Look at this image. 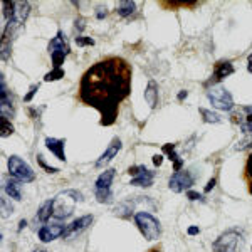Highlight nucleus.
<instances>
[{
  "instance_id": "obj_16",
  "label": "nucleus",
  "mask_w": 252,
  "mask_h": 252,
  "mask_svg": "<svg viewBox=\"0 0 252 252\" xmlns=\"http://www.w3.org/2000/svg\"><path fill=\"white\" fill-rule=\"evenodd\" d=\"M64 146H66V140H59V138H46V148L51 153H54L56 158L61 161H66V152H64Z\"/></svg>"
},
{
  "instance_id": "obj_42",
  "label": "nucleus",
  "mask_w": 252,
  "mask_h": 252,
  "mask_svg": "<svg viewBox=\"0 0 252 252\" xmlns=\"http://www.w3.org/2000/svg\"><path fill=\"white\" fill-rule=\"evenodd\" d=\"M34 252H47V251H44V249H37V251H34Z\"/></svg>"
},
{
  "instance_id": "obj_21",
  "label": "nucleus",
  "mask_w": 252,
  "mask_h": 252,
  "mask_svg": "<svg viewBox=\"0 0 252 252\" xmlns=\"http://www.w3.org/2000/svg\"><path fill=\"white\" fill-rule=\"evenodd\" d=\"M135 10H136V3L131 2V0H123L116 7V12L120 17H129L131 14H135Z\"/></svg>"
},
{
  "instance_id": "obj_17",
  "label": "nucleus",
  "mask_w": 252,
  "mask_h": 252,
  "mask_svg": "<svg viewBox=\"0 0 252 252\" xmlns=\"http://www.w3.org/2000/svg\"><path fill=\"white\" fill-rule=\"evenodd\" d=\"M163 153H166L170 158V161H173V172H180L182 166H184V158H180V155L177 153V145H172V143H166L163 145Z\"/></svg>"
},
{
  "instance_id": "obj_27",
  "label": "nucleus",
  "mask_w": 252,
  "mask_h": 252,
  "mask_svg": "<svg viewBox=\"0 0 252 252\" xmlns=\"http://www.w3.org/2000/svg\"><path fill=\"white\" fill-rule=\"evenodd\" d=\"M241 129H242V133H246V135H252V115L246 116V120L241 123Z\"/></svg>"
},
{
  "instance_id": "obj_25",
  "label": "nucleus",
  "mask_w": 252,
  "mask_h": 252,
  "mask_svg": "<svg viewBox=\"0 0 252 252\" xmlns=\"http://www.w3.org/2000/svg\"><path fill=\"white\" fill-rule=\"evenodd\" d=\"M0 123H2V133H0V136H2V138H7V136L14 135V126H12L9 118L2 116V118H0Z\"/></svg>"
},
{
  "instance_id": "obj_11",
  "label": "nucleus",
  "mask_w": 252,
  "mask_h": 252,
  "mask_svg": "<svg viewBox=\"0 0 252 252\" xmlns=\"http://www.w3.org/2000/svg\"><path fill=\"white\" fill-rule=\"evenodd\" d=\"M232 74H234V64L230 63V61H219L214 66V72H212V76H210V79L205 81V88L217 86L219 83H222L223 79Z\"/></svg>"
},
{
  "instance_id": "obj_41",
  "label": "nucleus",
  "mask_w": 252,
  "mask_h": 252,
  "mask_svg": "<svg viewBox=\"0 0 252 252\" xmlns=\"http://www.w3.org/2000/svg\"><path fill=\"white\" fill-rule=\"evenodd\" d=\"M148 252H161L160 249H152V251H148Z\"/></svg>"
},
{
  "instance_id": "obj_29",
  "label": "nucleus",
  "mask_w": 252,
  "mask_h": 252,
  "mask_svg": "<svg viewBox=\"0 0 252 252\" xmlns=\"http://www.w3.org/2000/svg\"><path fill=\"white\" fill-rule=\"evenodd\" d=\"M74 40H76V44H78L79 47H84V46H94V39L84 37V35H78V37H76Z\"/></svg>"
},
{
  "instance_id": "obj_7",
  "label": "nucleus",
  "mask_w": 252,
  "mask_h": 252,
  "mask_svg": "<svg viewBox=\"0 0 252 252\" xmlns=\"http://www.w3.org/2000/svg\"><path fill=\"white\" fill-rule=\"evenodd\" d=\"M9 173L14 180L20 182V184H31V182L35 180V172L31 168L29 163L22 160L17 155L9 157Z\"/></svg>"
},
{
  "instance_id": "obj_6",
  "label": "nucleus",
  "mask_w": 252,
  "mask_h": 252,
  "mask_svg": "<svg viewBox=\"0 0 252 252\" xmlns=\"http://www.w3.org/2000/svg\"><path fill=\"white\" fill-rule=\"evenodd\" d=\"M47 49H49V54H51L52 64H54V69H59L61 64H64V59L71 52V47H69V42L63 31H58L56 37H52L51 42H49Z\"/></svg>"
},
{
  "instance_id": "obj_8",
  "label": "nucleus",
  "mask_w": 252,
  "mask_h": 252,
  "mask_svg": "<svg viewBox=\"0 0 252 252\" xmlns=\"http://www.w3.org/2000/svg\"><path fill=\"white\" fill-rule=\"evenodd\" d=\"M210 104L220 111H232L234 109V97L223 86H214L207 91Z\"/></svg>"
},
{
  "instance_id": "obj_19",
  "label": "nucleus",
  "mask_w": 252,
  "mask_h": 252,
  "mask_svg": "<svg viewBox=\"0 0 252 252\" xmlns=\"http://www.w3.org/2000/svg\"><path fill=\"white\" fill-rule=\"evenodd\" d=\"M20 182L17 180H9L3 184V192L9 195L10 198H14V200H22V192H20Z\"/></svg>"
},
{
  "instance_id": "obj_24",
  "label": "nucleus",
  "mask_w": 252,
  "mask_h": 252,
  "mask_svg": "<svg viewBox=\"0 0 252 252\" xmlns=\"http://www.w3.org/2000/svg\"><path fill=\"white\" fill-rule=\"evenodd\" d=\"M244 177H246V182H247V190H249V193L252 195V153L246 161V172H244Z\"/></svg>"
},
{
  "instance_id": "obj_35",
  "label": "nucleus",
  "mask_w": 252,
  "mask_h": 252,
  "mask_svg": "<svg viewBox=\"0 0 252 252\" xmlns=\"http://www.w3.org/2000/svg\"><path fill=\"white\" fill-rule=\"evenodd\" d=\"M187 234H189V235H197V234H200V229L192 225V227H189V229H187Z\"/></svg>"
},
{
  "instance_id": "obj_37",
  "label": "nucleus",
  "mask_w": 252,
  "mask_h": 252,
  "mask_svg": "<svg viewBox=\"0 0 252 252\" xmlns=\"http://www.w3.org/2000/svg\"><path fill=\"white\" fill-rule=\"evenodd\" d=\"M106 15H108V12H106V9H97V12H96V17L97 19H104V17H106Z\"/></svg>"
},
{
  "instance_id": "obj_30",
  "label": "nucleus",
  "mask_w": 252,
  "mask_h": 252,
  "mask_svg": "<svg viewBox=\"0 0 252 252\" xmlns=\"http://www.w3.org/2000/svg\"><path fill=\"white\" fill-rule=\"evenodd\" d=\"M187 198H189V200H192V202H195V200L205 202V197H204V195L198 193V192H195V190H189V192H187Z\"/></svg>"
},
{
  "instance_id": "obj_36",
  "label": "nucleus",
  "mask_w": 252,
  "mask_h": 252,
  "mask_svg": "<svg viewBox=\"0 0 252 252\" xmlns=\"http://www.w3.org/2000/svg\"><path fill=\"white\" fill-rule=\"evenodd\" d=\"M161 163H163V157H161V155H155V157H153V165L160 166Z\"/></svg>"
},
{
  "instance_id": "obj_22",
  "label": "nucleus",
  "mask_w": 252,
  "mask_h": 252,
  "mask_svg": "<svg viewBox=\"0 0 252 252\" xmlns=\"http://www.w3.org/2000/svg\"><path fill=\"white\" fill-rule=\"evenodd\" d=\"M198 111H200V115L204 116L205 123H214V125L222 123V118L219 116L217 113H212V111H209V109H204V108H200Z\"/></svg>"
},
{
  "instance_id": "obj_13",
  "label": "nucleus",
  "mask_w": 252,
  "mask_h": 252,
  "mask_svg": "<svg viewBox=\"0 0 252 252\" xmlns=\"http://www.w3.org/2000/svg\"><path fill=\"white\" fill-rule=\"evenodd\" d=\"M0 113L5 118H12L14 116V103H12V94L7 89L5 79H3V74L0 78Z\"/></svg>"
},
{
  "instance_id": "obj_9",
  "label": "nucleus",
  "mask_w": 252,
  "mask_h": 252,
  "mask_svg": "<svg viewBox=\"0 0 252 252\" xmlns=\"http://www.w3.org/2000/svg\"><path fill=\"white\" fill-rule=\"evenodd\" d=\"M128 173L133 177L131 182H129V185H133V187H145V189H148V187L153 185V180H155V172L148 170L145 165L129 166Z\"/></svg>"
},
{
  "instance_id": "obj_12",
  "label": "nucleus",
  "mask_w": 252,
  "mask_h": 252,
  "mask_svg": "<svg viewBox=\"0 0 252 252\" xmlns=\"http://www.w3.org/2000/svg\"><path fill=\"white\" fill-rule=\"evenodd\" d=\"M66 227L67 225H64V223H46V225H42L39 229V241L40 242H44V244H47V242H52V241H56L58 237H63L64 232H66Z\"/></svg>"
},
{
  "instance_id": "obj_28",
  "label": "nucleus",
  "mask_w": 252,
  "mask_h": 252,
  "mask_svg": "<svg viewBox=\"0 0 252 252\" xmlns=\"http://www.w3.org/2000/svg\"><path fill=\"white\" fill-rule=\"evenodd\" d=\"M37 163L42 166L44 170H46L47 173H58L59 172V168H56V166H51V165H47L46 161H44V157L42 155H37Z\"/></svg>"
},
{
  "instance_id": "obj_2",
  "label": "nucleus",
  "mask_w": 252,
  "mask_h": 252,
  "mask_svg": "<svg viewBox=\"0 0 252 252\" xmlns=\"http://www.w3.org/2000/svg\"><path fill=\"white\" fill-rule=\"evenodd\" d=\"M54 204H52V219L58 220H66L74 212V207L78 202H83V193L78 190H64L59 195H56Z\"/></svg>"
},
{
  "instance_id": "obj_32",
  "label": "nucleus",
  "mask_w": 252,
  "mask_h": 252,
  "mask_svg": "<svg viewBox=\"0 0 252 252\" xmlns=\"http://www.w3.org/2000/svg\"><path fill=\"white\" fill-rule=\"evenodd\" d=\"M37 91H39V84H34V86H31L29 93H27V94L24 96V101H26V103H31L32 97H34V94H35Z\"/></svg>"
},
{
  "instance_id": "obj_23",
  "label": "nucleus",
  "mask_w": 252,
  "mask_h": 252,
  "mask_svg": "<svg viewBox=\"0 0 252 252\" xmlns=\"http://www.w3.org/2000/svg\"><path fill=\"white\" fill-rule=\"evenodd\" d=\"M131 209H133L131 202H123V204H120L116 207L115 214L120 215V217H123V219H128V217H131Z\"/></svg>"
},
{
  "instance_id": "obj_39",
  "label": "nucleus",
  "mask_w": 252,
  "mask_h": 252,
  "mask_svg": "<svg viewBox=\"0 0 252 252\" xmlns=\"http://www.w3.org/2000/svg\"><path fill=\"white\" fill-rule=\"evenodd\" d=\"M247 71L252 72V54H249V58H247Z\"/></svg>"
},
{
  "instance_id": "obj_1",
  "label": "nucleus",
  "mask_w": 252,
  "mask_h": 252,
  "mask_svg": "<svg viewBox=\"0 0 252 252\" xmlns=\"http://www.w3.org/2000/svg\"><path fill=\"white\" fill-rule=\"evenodd\" d=\"M131 74L128 61L113 56L93 64L81 78V103L99 111L103 126L115 125L120 104L131 94Z\"/></svg>"
},
{
  "instance_id": "obj_3",
  "label": "nucleus",
  "mask_w": 252,
  "mask_h": 252,
  "mask_svg": "<svg viewBox=\"0 0 252 252\" xmlns=\"http://www.w3.org/2000/svg\"><path fill=\"white\" fill-rule=\"evenodd\" d=\"M135 223L146 241H158L161 235V223L150 212H136Z\"/></svg>"
},
{
  "instance_id": "obj_15",
  "label": "nucleus",
  "mask_w": 252,
  "mask_h": 252,
  "mask_svg": "<svg viewBox=\"0 0 252 252\" xmlns=\"http://www.w3.org/2000/svg\"><path fill=\"white\" fill-rule=\"evenodd\" d=\"M91 223H93V215H84V217L76 219L74 222H71L66 227V232H64L63 237L69 239V237H72V235H76V234H81L83 230H86Z\"/></svg>"
},
{
  "instance_id": "obj_40",
  "label": "nucleus",
  "mask_w": 252,
  "mask_h": 252,
  "mask_svg": "<svg viewBox=\"0 0 252 252\" xmlns=\"http://www.w3.org/2000/svg\"><path fill=\"white\" fill-rule=\"evenodd\" d=\"M26 225H27V222H26V220H20V222H19V230H22Z\"/></svg>"
},
{
  "instance_id": "obj_38",
  "label": "nucleus",
  "mask_w": 252,
  "mask_h": 252,
  "mask_svg": "<svg viewBox=\"0 0 252 252\" xmlns=\"http://www.w3.org/2000/svg\"><path fill=\"white\" fill-rule=\"evenodd\" d=\"M187 96H189V91H187V89H184V91L178 93V96H177V97H178V101H184Z\"/></svg>"
},
{
  "instance_id": "obj_33",
  "label": "nucleus",
  "mask_w": 252,
  "mask_h": 252,
  "mask_svg": "<svg viewBox=\"0 0 252 252\" xmlns=\"http://www.w3.org/2000/svg\"><path fill=\"white\" fill-rule=\"evenodd\" d=\"M249 146H252V138H249V140H244V141H241V143H237L235 150H246V148H249Z\"/></svg>"
},
{
  "instance_id": "obj_18",
  "label": "nucleus",
  "mask_w": 252,
  "mask_h": 252,
  "mask_svg": "<svg viewBox=\"0 0 252 252\" xmlns=\"http://www.w3.org/2000/svg\"><path fill=\"white\" fill-rule=\"evenodd\" d=\"M145 99H146V103L150 104V108H157V104H158V84L153 79L150 81L148 86H146V89H145Z\"/></svg>"
},
{
  "instance_id": "obj_31",
  "label": "nucleus",
  "mask_w": 252,
  "mask_h": 252,
  "mask_svg": "<svg viewBox=\"0 0 252 252\" xmlns=\"http://www.w3.org/2000/svg\"><path fill=\"white\" fill-rule=\"evenodd\" d=\"M12 210H14V207L9 205V202H7V198H2V217L5 219L7 215L12 214Z\"/></svg>"
},
{
  "instance_id": "obj_26",
  "label": "nucleus",
  "mask_w": 252,
  "mask_h": 252,
  "mask_svg": "<svg viewBox=\"0 0 252 252\" xmlns=\"http://www.w3.org/2000/svg\"><path fill=\"white\" fill-rule=\"evenodd\" d=\"M64 76H66V72H64V69H63V67H59V69H52L51 72H47V74L44 76V81H46V83H52V81H59V79H63Z\"/></svg>"
},
{
  "instance_id": "obj_10",
  "label": "nucleus",
  "mask_w": 252,
  "mask_h": 252,
  "mask_svg": "<svg viewBox=\"0 0 252 252\" xmlns=\"http://www.w3.org/2000/svg\"><path fill=\"white\" fill-rule=\"evenodd\" d=\"M195 178L193 175L187 170H180V172H175L168 180V189L175 193H182V192H189L192 189Z\"/></svg>"
},
{
  "instance_id": "obj_4",
  "label": "nucleus",
  "mask_w": 252,
  "mask_h": 252,
  "mask_svg": "<svg viewBox=\"0 0 252 252\" xmlns=\"http://www.w3.org/2000/svg\"><path fill=\"white\" fill-rule=\"evenodd\" d=\"M244 246V237L237 229H229L212 244L214 252H239Z\"/></svg>"
},
{
  "instance_id": "obj_34",
  "label": "nucleus",
  "mask_w": 252,
  "mask_h": 252,
  "mask_svg": "<svg viewBox=\"0 0 252 252\" xmlns=\"http://www.w3.org/2000/svg\"><path fill=\"white\" fill-rule=\"evenodd\" d=\"M215 182H217V180H215V178H210L209 184H207V185H205V189H204V192H205V193H209L210 190L214 189V187H215Z\"/></svg>"
},
{
  "instance_id": "obj_20",
  "label": "nucleus",
  "mask_w": 252,
  "mask_h": 252,
  "mask_svg": "<svg viewBox=\"0 0 252 252\" xmlns=\"http://www.w3.org/2000/svg\"><path fill=\"white\" fill-rule=\"evenodd\" d=\"M52 204H54V200H52V198H51V200L44 202V204L39 207L37 215H35V219H37L39 222L47 223V222L52 219Z\"/></svg>"
},
{
  "instance_id": "obj_5",
  "label": "nucleus",
  "mask_w": 252,
  "mask_h": 252,
  "mask_svg": "<svg viewBox=\"0 0 252 252\" xmlns=\"http://www.w3.org/2000/svg\"><path fill=\"white\" fill-rule=\"evenodd\" d=\"M115 175H116L115 168H108L97 177V180L94 184V195L99 204H111L113 202L111 184H113V180H115Z\"/></svg>"
},
{
  "instance_id": "obj_14",
  "label": "nucleus",
  "mask_w": 252,
  "mask_h": 252,
  "mask_svg": "<svg viewBox=\"0 0 252 252\" xmlns=\"http://www.w3.org/2000/svg\"><path fill=\"white\" fill-rule=\"evenodd\" d=\"M123 148V145H121V140L120 138H115V140L109 143V146L106 150H104V153L101 155L99 158L96 160V168H103L104 165L109 163V161L115 158L118 153H120V150Z\"/></svg>"
}]
</instances>
